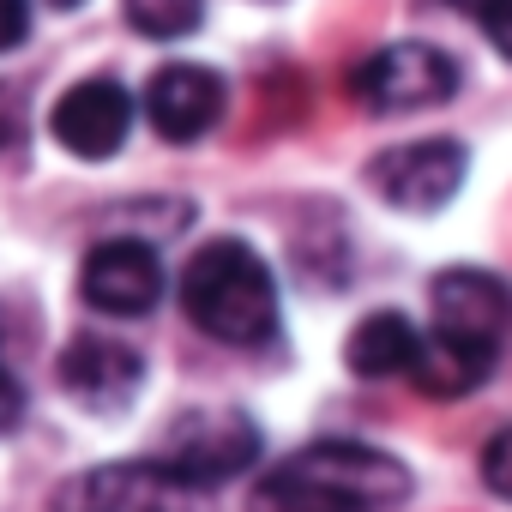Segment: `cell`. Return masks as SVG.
Returning <instances> with one entry per match:
<instances>
[{"label": "cell", "mask_w": 512, "mask_h": 512, "mask_svg": "<svg viewBox=\"0 0 512 512\" xmlns=\"http://www.w3.org/2000/svg\"><path fill=\"white\" fill-rule=\"evenodd\" d=\"M410 494V470L356 440H314L296 458L272 464L253 512H392Z\"/></svg>", "instance_id": "1"}, {"label": "cell", "mask_w": 512, "mask_h": 512, "mask_svg": "<svg viewBox=\"0 0 512 512\" xmlns=\"http://www.w3.org/2000/svg\"><path fill=\"white\" fill-rule=\"evenodd\" d=\"M181 308L199 332L223 344H266L278 332V284L272 266L247 241H205L181 272Z\"/></svg>", "instance_id": "2"}, {"label": "cell", "mask_w": 512, "mask_h": 512, "mask_svg": "<svg viewBox=\"0 0 512 512\" xmlns=\"http://www.w3.org/2000/svg\"><path fill=\"white\" fill-rule=\"evenodd\" d=\"M55 512H211V488L157 464H97L55 494Z\"/></svg>", "instance_id": "3"}, {"label": "cell", "mask_w": 512, "mask_h": 512, "mask_svg": "<svg viewBox=\"0 0 512 512\" xmlns=\"http://www.w3.org/2000/svg\"><path fill=\"white\" fill-rule=\"evenodd\" d=\"M350 91L380 109V115H404V109H434L458 91V61H446L428 43H392L380 55H368L350 79Z\"/></svg>", "instance_id": "4"}, {"label": "cell", "mask_w": 512, "mask_h": 512, "mask_svg": "<svg viewBox=\"0 0 512 512\" xmlns=\"http://www.w3.org/2000/svg\"><path fill=\"white\" fill-rule=\"evenodd\" d=\"M163 464L199 488H217L229 476H241L253 458H260V428H253L241 410H187L169 440H163Z\"/></svg>", "instance_id": "5"}, {"label": "cell", "mask_w": 512, "mask_h": 512, "mask_svg": "<svg viewBox=\"0 0 512 512\" xmlns=\"http://www.w3.org/2000/svg\"><path fill=\"white\" fill-rule=\"evenodd\" d=\"M79 290L97 314H121V320H139L163 302V260L151 241H133V235H115V241H97L85 253V272H79Z\"/></svg>", "instance_id": "6"}, {"label": "cell", "mask_w": 512, "mask_h": 512, "mask_svg": "<svg viewBox=\"0 0 512 512\" xmlns=\"http://www.w3.org/2000/svg\"><path fill=\"white\" fill-rule=\"evenodd\" d=\"M368 181L398 211H434L464 187V151L452 139H416V145L380 151L368 163Z\"/></svg>", "instance_id": "7"}, {"label": "cell", "mask_w": 512, "mask_h": 512, "mask_svg": "<svg viewBox=\"0 0 512 512\" xmlns=\"http://www.w3.org/2000/svg\"><path fill=\"white\" fill-rule=\"evenodd\" d=\"M127 133H133V97L115 79H85L55 103V139L85 163L115 157L127 145Z\"/></svg>", "instance_id": "8"}, {"label": "cell", "mask_w": 512, "mask_h": 512, "mask_svg": "<svg viewBox=\"0 0 512 512\" xmlns=\"http://www.w3.org/2000/svg\"><path fill=\"white\" fill-rule=\"evenodd\" d=\"M139 380H145L139 350H127V344H115V338L79 332V338L61 350V386H67L85 410H103V416L127 410L133 392H139Z\"/></svg>", "instance_id": "9"}, {"label": "cell", "mask_w": 512, "mask_h": 512, "mask_svg": "<svg viewBox=\"0 0 512 512\" xmlns=\"http://www.w3.org/2000/svg\"><path fill=\"white\" fill-rule=\"evenodd\" d=\"M145 115H151V127H157L163 139L193 145V139L211 133L217 115H223V79H217L211 67L175 61V67L151 73V85H145Z\"/></svg>", "instance_id": "10"}, {"label": "cell", "mask_w": 512, "mask_h": 512, "mask_svg": "<svg viewBox=\"0 0 512 512\" xmlns=\"http://www.w3.org/2000/svg\"><path fill=\"white\" fill-rule=\"evenodd\" d=\"M434 332H452V338H470V344H488L500 350L506 326H512V290L488 272H440L434 278Z\"/></svg>", "instance_id": "11"}, {"label": "cell", "mask_w": 512, "mask_h": 512, "mask_svg": "<svg viewBox=\"0 0 512 512\" xmlns=\"http://www.w3.org/2000/svg\"><path fill=\"white\" fill-rule=\"evenodd\" d=\"M488 374H494V350L470 344V338H452V332H428L422 350H416V368H410V380L428 398H470Z\"/></svg>", "instance_id": "12"}, {"label": "cell", "mask_w": 512, "mask_h": 512, "mask_svg": "<svg viewBox=\"0 0 512 512\" xmlns=\"http://www.w3.org/2000/svg\"><path fill=\"white\" fill-rule=\"evenodd\" d=\"M416 350H422V332H416L404 314H368V320L350 332L344 362H350L362 380H392V374H410V368H416Z\"/></svg>", "instance_id": "13"}, {"label": "cell", "mask_w": 512, "mask_h": 512, "mask_svg": "<svg viewBox=\"0 0 512 512\" xmlns=\"http://www.w3.org/2000/svg\"><path fill=\"white\" fill-rule=\"evenodd\" d=\"M121 7H127V25H133L139 37H157V43H169V37H187V31H199L205 0H121Z\"/></svg>", "instance_id": "14"}, {"label": "cell", "mask_w": 512, "mask_h": 512, "mask_svg": "<svg viewBox=\"0 0 512 512\" xmlns=\"http://www.w3.org/2000/svg\"><path fill=\"white\" fill-rule=\"evenodd\" d=\"M446 7H458V13H470L488 37H494V49L512 61V0H446Z\"/></svg>", "instance_id": "15"}, {"label": "cell", "mask_w": 512, "mask_h": 512, "mask_svg": "<svg viewBox=\"0 0 512 512\" xmlns=\"http://www.w3.org/2000/svg\"><path fill=\"white\" fill-rule=\"evenodd\" d=\"M482 482H488L500 500H512V428H500V434L488 440V452H482Z\"/></svg>", "instance_id": "16"}, {"label": "cell", "mask_w": 512, "mask_h": 512, "mask_svg": "<svg viewBox=\"0 0 512 512\" xmlns=\"http://www.w3.org/2000/svg\"><path fill=\"white\" fill-rule=\"evenodd\" d=\"M25 31H31V7H25V0H0V55L19 49Z\"/></svg>", "instance_id": "17"}, {"label": "cell", "mask_w": 512, "mask_h": 512, "mask_svg": "<svg viewBox=\"0 0 512 512\" xmlns=\"http://www.w3.org/2000/svg\"><path fill=\"white\" fill-rule=\"evenodd\" d=\"M19 416H25V392H19V380L7 374V362H0V434H7Z\"/></svg>", "instance_id": "18"}, {"label": "cell", "mask_w": 512, "mask_h": 512, "mask_svg": "<svg viewBox=\"0 0 512 512\" xmlns=\"http://www.w3.org/2000/svg\"><path fill=\"white\" fill-rule=\"evenodd\" d=\"M49 7H79V0H49Z\"/></svg>", "instance_id": "19"}]
</instances>
